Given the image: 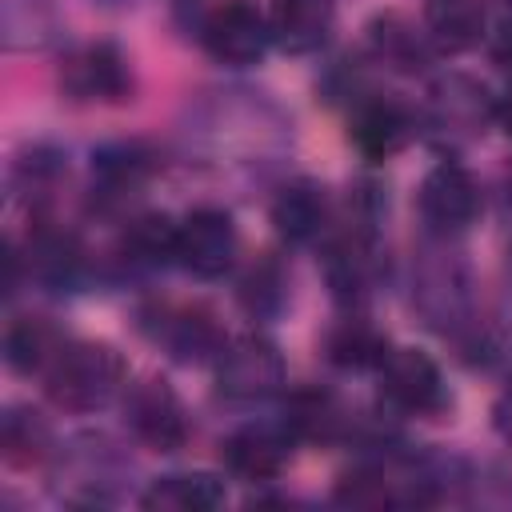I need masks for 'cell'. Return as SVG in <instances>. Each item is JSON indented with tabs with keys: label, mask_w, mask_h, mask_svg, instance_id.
<instances>
[{
	"label": "cell",
	"mask_w": 512,
	"mask_h": 512,
	"mask_svg": "<svg viewBox=\"0 0 512 512\" xmlns=\"http://www.w3.org/2000/svg\"><path fill=\"white\" fill-rule=\"evenodd\" d=\"M124 388V360L96 340L64 344L44 368V392L64 412H96Z\"/></svg>",
	"instance_id": "cell-1"
},
{
	"label": "cell",
	"mask_w": 512,
	"mask_h": 512,
	"mask_svg": "<svg viewBox=\"0 0 512 512\" xmlns=\"http://www.w3.org/2000/svg\"><path fill=\"white\" fill-rule=\"evenodd\" d=\"M284 388V360L272 340L264 336H240L228 348H220L216 360V392L236 404L264 400Z\"/></svg>",
	"instance_id": "cell-2"
},
{
	"label": "cell",
	"mask_w": 512,
	"mask_h": 512,
	"mask_svg": "<svg viewBox=\"0 0 512 512\" xmlns=\"http://www.w3.org/2000/svg\"><path fill=\"white\" fill-rule=\"evenodd\" d=\"M60 88L76 104H120L132 92V72L120 48L112 44H84L64 56Z\"/></svg>",
	"instance_id": "cell-3"
},
{
	"label": "cell",
	"mask_w": 512,
	"mask_h": 512,
	"mask_svg": "<svg viewBox=\"0 0 512 512\" xmlns=\"http://www.w3.org/2000/svg\"><path fill=\"white\" fill-rule=\"evenodd\" d=\"M124 420L132 428V436L140 444H148L152 452H176L188 440V416L180 396L164 384V380H140L128 388L124 400Z\"/></svg>",
	"instance_id": "cell-4"
},
{
	"label": "cell",
	"mask_w": 512,
	"mask_h": 512,
	"mask_svg": "<svg viewBox=\"0 0 512 512\" xmlns=\"http://www.w3.org/2000/svg\"><path fill=\"white\" fill-rule=\"evenodd\" d=\"M376 372H380L384 400L400 412H436L444 404L440 368L420 348H384Z\"/></svg>",
	"instance_id": "cell-5"
},
{
	"label": "cell",
	"mask_w": 512,
	"mask_h": 512,
	"mask_svg": "<svg viewBox=\"0 0 512 512\" xmlns=\"http://www.w3.org/2000/svg\"><path fill=\"white\" fill-rule=\"evenodd\" d=\"M204 48L216 64L228 68H248L264 56L272 32H268V16H260L252 4L244 0H228L220 4L208 20H204Z\"/></svg>",
	"instance_id": "cell-6"
},
{
	"label": "cell",
	"mask_w": 512,
	"mask_h": 512,
	"mask_svg": "<svg viewBox=\"0 0 512 512\" xmlns=\"http://www.w3.org/2000/svg\"><path fill=\"white\" fill-rule=\"evenodd\" d=\"M420 216L432 232L456 236L480 216V188L468 168L460 164H436L420 184Z\"/></svg>",
	"instance_id": "cell-7"
},
{
	"label": "cell",
	"mask_w": 512,
	"mask_h": 512,
	"mask_svg": "<svg viewBox=\"0 0 512 512\" xmlns=\"http://www.w3.org/2000/svg\"><path fill=\"white\" fill-rule=\"evenodd\" d=\"M176 260L212 280V276H224L236 260V224L224 208H196L184 216L180 224V236H176Z\"/></svg>",
	"instance_id": "cell-8"
},
{
	"label": "cell",
	"mask_w": 512,
	"mask_h": 512,
	"mask_svg": "<svg viewBox=\"0 0 512 512\" xmlns=\"http://www.w3.org/2000/svg\"><path fill=\"white\" fill-rule=\"evenodd\" d=\"M292 456V428L276 424H244L224 440V464L240 480H276Z\"/></svg>",
	"instance_id": "cell-9"
},
{
	"label": "cell",
	"mask_w": 512,
	"mask_h": 512,
	"mask_svg": "<svg viewBox=\"0 0 512 512\" xmlns=\"http://www.w3.org/2000/svg\"><path fill=\"white\" fill-rule=\"evenodd\" d=\"M412 136H416V124H412L408 108L396 100H368L352 116V144L368 160H388V156L404 152Z\"/></svg>",
	"instance_id": "cell-10"
},
{
	"label": "cell",
	"mask_w": 512,
	"mask_h": 512,
	"mask_svg": "<svg viewBox=\"0 0 512 512\" xmlns=\"http://www.w3.org/2000/svg\"><path fill=\"white\" fill-rule=\"evenodd\" d=\"M328 28H332L328 0H272L268 8V32L276 48L292 56L316 52L328 40Z\"/></svg>",
	"instance_id": "cell-11"
},
{
	"label": "cell",
	"mask_w": 512,
	"mask_h": 512,
	"mask_svg": "<svg viewBox=\"0 0 512 512\" xmlns=\"http://www.w3.org/2000/svg\"><path fill=\"white\" fill-rule=\"evenodd\" d=\"M424 28L440 52H468L484 36V4L480 0H428Z\"/></svg>",
	"instance_id": "cell-12"
},
{
	"label": "cell",
	"mask_w": 512,
	"mask_h": 512,
	"mask_svg": "<svg viewBox=\"0 0 512 512\" xmlns=\"http://www.w3.org/2000/svg\"><path fill=\"white\" fill-rule=\"evenodd\" d=\"M272 224L284 240L308 244L324 232L328 224V200L316 184H292L272 200Z\"/></svg>",
	"instance_id": "cell-13"
},
{
	"label": "cell",
	"mask_w": 512,
	"mask_h": 512,
	"mask_svg": "<svg viewBox=\"0 0 512 512\" xmlns=\"http://www.w3.org/2000/svg\"><path fill=\"white\" fill-rule=\"evenodd\" d=\"M144 508L152 512H204L224 504V484L208 472H188V476H160L152 488L140 496Z\"/></svg>",
	"instance_id": "cell-14"
},
{
	"label": "cell",
	"mask_w": 512,
	"mask_h": 512,
	"mask_svg": "<svg viewBox=\"0 0 512 512\" xmlns=\"http://www.w3.org/2000/svg\"><path fill=\"white\" fill-rule=\"evenodd\" d=\"M60 348L64 344H60L56 328L40 316H20L4 336V352H8V364L16 372H44Z\"/></svg>",
	"instance_id": "cell-15"
},
{
	"label": "cell",
	"mask_w": 512,
	"mask_h": 512,
	"mask_svg": "<svg viewBox=\"0 0 512 512\" xmlns=\"http://www.w3.org/2000/svg\"><path fill=\"white\" fill-rule=\"evenodd\" d=\"M380 356H384V336L360 316H348L328 332V360L340 368H368L380 364Z\"/></svg>",
	"instance_id": "cell-16"
},
{
	"label": "cell",
	"mask_w": 512,
	"mask_h": 512,
	"mask_svg": "<svg viewBox=\"0 0 512 512\" xmlns=\"http://www.w3.org/2000/svg\"><path fill=\"white\" fill-rule=\"evenodd\" d=\"M284 424L304 440H336L344 432V412L328 392H296Z\"/></svg>",
	"instance_id": "cell-17"
},
{
	"label": "cell",
	"mask_w": 512,
	"mask_h": 512,
	"mask_svg": "<svg viewBox=\"0 0 512 512\" xmlns=\"http://www.w3.org/2000/svg\"><path fill=\"white\" fill-rule=\"evenodd\" d=\"M76 240L64 236V232H52V228H40L32 240H28V272L36 280H48V284H60V280H72L76 272Z\"/></svg>",
	"instance_id": "cell-18"
},
{
	"label": "cell",
	"mask_w": 512,
	"mask_h": 512,
	"mask_svg": "<svg viewBox=\"0 0 512 512\" xmlns=\"http://www.w3.org/2000/svg\"><path fill=\"white\" fill-rule=\"evenodd\" d=\"M160 340L172 348V356L192 360V356H204L216 344V324L200 308H180V312H168L164 316Z\"/></svg>",
	"instance_id": "cell-19"
},
{
	"label": "cell",
	"mask_w": 512,
	"mask_h": 512,
	"mask_svg": "<svg viewBox=\"0 0 512 512\" xmlns=\"http://www.w3.org/2000/svg\"><path fill=\"white\" fill-rule=\"evenodd\" d=\"M176 236H180V224H172L164 212H148L132 220L128 248L144 264H164V260H176Z\"/></svg>",
	"instance_id": "cell-20"
},
{
	"label": "cell",
	"mask_w": 512,
	"mask_h": 512,
	"mask_svg": "<svg viewBox=\"0 0 512 512\" xmlns=\"http://www.w3.org/2000/svg\"><path fill=\"white\" fill-rule=\"evenodd\" d=\"M368 40H372V48H376V56L384 60V64H392V68H420V60H424V48H420V40H416V32L400 20V16H384V20H376L372 28H368Z\"/></svg>",
	"instance_id": "cell-21"
},
{
	"label": "cell",
	"mask_w": 512,
	"mask_h": 512,
	"mask_svg": "<svg viewBox=\"0 0 512 512\" xmlns=\"http://www.w3.org/2000/svg\"><path fill=\"white\" fill-rule=\"evenodd\" d=\"M92 176L100 180V188H104L108 196H120V192L136 188V184L148 176V156H144L136 144L108 148V152H100V156H96Z\"/></svg>",
	"instance_id": "cell-22"
},
{
	"label": "cell",
	"mask_w": 512,
	"mask_h": 512,
	"mask_svg": "<svg viewBox=\"0 0 512 512\" xmlns=\"http://www.w3.org/2000/svg\"><path fill=\"white\" fill-rule=\"evenodd\" d=\"M0 444H4V460L8 464L28 468L48 452V428L36 420V412H12V416H4Z\"/></svg>",
	"instance_id": "cell-23"
},
{
	"label": "cell",
	"mask_w": 512,
	"mask_h": 512,
	"mask_svg": "<svg viewBox=\"0 0 512 512\" xmlns=\"http://www.w3.org/2000/svg\"><path fill=\"white\" fill-rule=\"evenodd\" d=\"M328 280H332L336 296L360 292L368 284V252H364V244L344 240L340 248H332V256H328Z\"/></svg>",
	"instance_id": "cell-24"
},
{
	"label": "cell",
	"mask_w": 512,
	"mask_h": 512,
	"mask_svg": "<svg viewBox=\"0 0 512 512\" xmlns=\"http://www.w3.org/2000/svg\"><path fill=\"white\" fill-rule=\"evenodd\" d=\"M336 500L340 504H356V508H380V504H400V496L388 488V476L384 472H348L336 488Z\"/></svg>",
	"instance_id": "cell-25"
},
{
	"label": "cell",
	"mask_w": 512,
	"mask_h": 512,
	"mask_svg": "<svg viewBox=\"0 0 512 512\" xmlns=\"http://www.w3.org/2000/svg\"><path fill=\"white\" fill-rule=\"evenodd\" d=\"M496 428H500V432L512 440V392H508V396L496 404Z\"/></svg>",
	"instance_id": "cell-26"
},
{
	"label": "cell",
	"mask_w": 512,
	"mask_h": 512,
	"mask_svg": "<svg viewBox=\"0 0 512 512\" xmlns=\"http://www.w3.org/2000/svg\"><path fill=\"white\" fill-rule=\"evenodd\" d=\"M496 120H500V128L512 136V84H508V92L500 96V108H496Z\"/></svg>",
	"instance_id": "cell-27"
}]
</instances>
